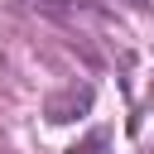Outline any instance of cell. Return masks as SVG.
Here are the masks:
<instances>
[{"instance_id": "cell-1", "label": "cell", "mask_w": 154, "mask_h": 154, "mask_svg": "<svg viewBox=\"0 0 154 154\" xmlns=\"http://www.w3.org/2000/svg\"><path fill=\"white\" fill-rule=\"evenodd\" d=\"M91 101H96V91H91L87 82H82V87L72 82V87H63L58 96H48V101H43V116H48L53 125H67V120L87 116V111H91Z\"/></svg>"}, {"instance_id": "cell-2", "label": "cell", "mask_w": 154, "mask_h": 154, "mask_svg": "<svg viewBox=\"0 0 154 154\" xmlns=\"http://www.w3.org/2000/svg\"><path fill=\"white\" fill-rule=\"evenodd\" d=\"M106 149H111V130H106V125H96V130H91V135H82L67 154H106Z\"/></svg>"}]
</instances>
